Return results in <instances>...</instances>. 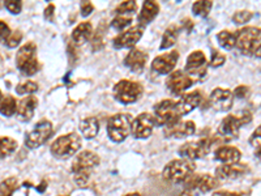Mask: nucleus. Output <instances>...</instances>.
I'll return each mask as SVG.
<instances>
[{"instance_id":"1","label":"nucleus","mask_w":261,"mask_h":196,"mask_svg":"<svg viewBox=\"0 0 261 196\" xmlns=\"http://www.w3.org/2000/svg\"><path fill=\"white\" fill-rule=\"evenodd\" d=\"M260 29L245 26L237 33L235 46L243 55H257L260 58Z\"/></svg>"},{"instance_id":"2","label":"nucleus","mask_w":261,"mask_h":196,"mask_svg":"<svg viewBox=\"0 0 261 196\" xmlns=\"http://www.w3.org/2000/svg\"><path fill=\"white\" fill-rule=\"evenodd\" d=\"M195 169V162L191 159H174L171 162H168L163 169V178L171 183H182L188 176L193 174Z\"/></svg>"},{"instance_id":"3","label":"nucleus","mask_w":261,"mask_h":196,"mask_svg":"<svg viewBox=\"0 0 261 196\" xmlns=\"http://www.w3.org/2000/svg\"><path fill=\"white\" fill-rule=\"evenodd\" d=\"M252 120V114L247 110H243L238 114L227 115L218 126V135L226 139H238L239 130L243 124H247Z\"/></svg>"},{"instance_id":"4","label":"nucleus","mask_w":261,"mask_h":196,"mask_svg":"<svg viewBox=\"0 0 261 196\" xmlns=\"http://www.w3.org/2000/svg\"><path fill=\"white\" fill-rule=\"evenodd\" d=\"M16 64L19 70L26 76H33L39 71V63L37 59V46L33 42L25 43L16 55Z\"/></svg>"},{"instance_id":"5","label":"nucleus","mask_w":261,"mask_h":196,"mask_svg":"<svg viewBox=\"0 0 261 196\" xmlns=\"http://www.w3.org/2000/svg\"><path fill=\"white\" fill-rule=\"evenodd\" d=\"M81 147V137L77 134H68L57 137L51 145V153L56 158L64 159L74 156Z\"/></svg>"},{"instance_id":"6","label":"nucleus","mask_w":261,"mask_h":196,"mask_svg":"<svg viewBox=\"0 0 261 196\" xmlns=\"http://www.w3.org/2000/svg\"><path fill=\"white\" fill-rule=\"evenodd\" d=\"M143 86L141 84L130 80H122L115 84L114 86V98L120 103H133L139 101V98L143 96Z\"/></svg>"},{"instance_id":"7","label":"nucleus","mask_w":261,"mask_h":196,"mask_svg":"<svg viewBox=\"0 0 261 196\" xmlns=\"http://www.w3.org/2000/svg\"><path fill=\"white\" fill-rule=\"evenodd\" d=\"M130 134V118L127 114H116L107 122V135L114 143H122Z\"/></svg>"},{"instance_id":"8","label":"nucleus","mask_w":261,"mask_h":196,"mask_svg":"<svg viewBox=\"0 0 261 196\" xmlns=\"http://www.w3.org/2000/svg\"><path fill=\"white\" fill-rule=\"evenodd\" d=\"M208 70V61L203 51H193L189 54L186 63V70L184 72L193 80V81H200L205 78Z\"/></svg>"},{"instance_id":"9","label":"nucleus","mask_w":261,"mask_h":196,"mask_svg":"<svg viewBox=\"0 0 261 196\" xmlns=\"http://www.w3.org/2000/svg\"><path fill=\"white\" fill-rule=\"evenodd\" d=\"M213 139L210 137H203V139L197 140V141H191V143H186L184 145L179 148V155L183 158L187 159H197L203 158L204 156L209 155L212 151Z\"/></svg>"},{"instance_id":"10","label":"nucleus","mask_w":261,"mask_h":196,"mask_svg":"<svg viewBox=\"0 0 261 196\" xmlns=\"http://www.w3.org/2000/svg\"><path fill=\"white\" fill-rule=\"evenodd\" d=\"M53 135V124L49 120H41L34 126V130L30 131L25 137V145L30 149H36L47 141Z\"/></svg>"},{"instance_id":"11","label":"nucleus","mask_w":261,"mask_h":196,"mask_svg":"<svg viewBox=\"0 0 261 196\" xmlns=\"http://www.w3.org/2000/svg\"><path fill=\"white\" fill-rule=\"evenodd\" d=\"M154 120L159 126H168L170 123L179 120V115L176 113L175 101L163 99L154 106Z\"/></svg>"},{"instance_id":"12","label":"nucleus","mask_w":261,"mask_h":196,"mask_svg":"<svg viewBox=\"0 0 261 196\" xmlns=\"http://www.w3.org/2000/svg\"><path fill=\"white\" fill-rule=\"evenodd\" d=\"M154 123L153 115L149 113H143L130 122V134L136 139H148L153 132Z\"/></svg>"},{"instance_id":"13","label":"nucleus","mask_w":261,"mask_h":196,"mask_svg":"<svg viewBox=\"0 0 261 196\" xmlns=\"http://www.w3.org/2000/svg\"><path fill=\"white\" fill-rule=\"evenodd\" d=\"M184 186H186V191H188L189 194L195 191L200 192V194H206L217 187V179H214V176H209V174L189 176L184 180Z\"/></svg>"},{"instance_id":"14","label":"nucleus","mask_w":261,"mask_h":196,"mask_svg":"<svg viewBox=\"0 0 261 196\" xmlns=\"http://www.w3.org/2000/svg\"><path fill=\"white\" fill-rule=\"evenodd\" d=\"M144 34V28L140 25L132 26L130 29L126 30V32L120 33L119 36L112 39V46L115 49L122 50V49H130L141 39Z\"/></svg>"},{"instance_id":"15","label":"nucleus","mask_w":261,"mask_h":196,"mask_svg":"<svg viewBox=\"0 0 261 196\" xmlns=\"http://www.w3.org/2000/svg\"><path fill=\"white\" fill-rule=\"evenodd\" d=\"M196 132V124L192 120H176L170 123L163 128V134L166 137H174V139H183L193 135Z\"/></svg>"},{"instance_id":"16","label":"nucleus","mask_w":261,"mask_h":196,"mask_svg":"<svg viewBox=\"0 0 261 196\" xmlns=\"http://www.w3.org/2000/svg\"><path fill=\"white\" fill-rule=\"evenodd\" d=\"M193 80L188 76L183 70L175 71L172 72L166 80V85H168V90L175 96H182V94L193 85Z\"/></svg>"},{"instance_id":"17","label":"nucleus","mask_w":261,"mask_h":196,"mask_svg":"<svg viewBox=\"0 0 261 196\" xmlns=\"http://www.w3.org/2000/svg\"><path fill=\"white\" fill-rule=\"evenodd\" d=\"M209 101H210V106L214 110L220 111V113H224V111H228L233 107L234 96L228 89L217 88L210 94Z\"/></svg>"},{"instance_id":"18","label":"nucleus","mask_w":261,"mask_h":196,"mask_svg":"<svg viewBox=\"0 0 261 196\" xmlns=\"http://www.w3.org/2000/svg\"><path fill=\"white\" fill-rule=\"evenodd\" d=\"M178 59H179V53L175 50L171 53L162 54L151 61V71H154L159 75L171 74L174 67L178 63Z\"/></svg>"},{"instance_id":"19","label":"nucleus","mask_w":261,"mask_h":196,"mask_svg":"<svg viewBox=\"0 0 261 196\" xmlns=\"http://www.w3.org/2000/svg\"><path fill=\"white\" fill-rule=\"evenodd\" d=\"M201 102H203V96L199 90H195L192 93L182 94L179 101H175L176 113L179 115V118L182 115H186L191 113L192 110H195L196 107L200 106Z\"/></svg>"},{"instance_id":"20","label":"nucleus","mask_w":261,"mask_h":196,"mask_svg":"<svg viewBox=\"0 0 261 196\" xmlns=\"http://www.w3.org/2000/svg\"><path fill=\"white\" fill-rule=\"evenodd\" d=\"M248 172V166L244 163H224L218 166L216 170V176L220 179L226 180H234L241 178L242 176H244L245 173Z\"/></svg>"},{"instance_id":"21","label":"nucleus","mask_w":261,"mask_h":196,"mask_svg":"<svg viewBox=\"0 0 261 196\" xmlns=\"http://www.w3.org/2000/svg\"><path fill=\"white\" fill-rule=\"evenodd\" d=\"M99 163V157L90 151H84L74 159L72 162V173L90 172Z\"/></svg>"},{"instance_id":"22","label":"nucleus","mask_w":261,"mask_h":196,"mask_svg":"<svg viewBox=\"0 0 261 196\" xmlns=\"http://www.w3.org/2000/svg\"><path fill=\"white\" fill-rule=\"evenodd\" d=\"M148 55L139 49H132L124 58V64L135 74H141L147 64Z\"/></svg>"},{"instance_id":"23","label":"nucleus","mask_w":261,"mask_h":196,"mask_svg":"<svg viewBox=\"0 0 261 196\" xmlns=\"http://www.w3.org/2000/svg\"><path fill=\"white\" fill-rule=\"evenodd\" d=\"M38 106V99L36 96H26L22 98L20 102L17 103L16 114L20 120L22 122H29L34 115V111Z\"/></svg>"},{"instance_id":"24","label":"nucleus","mask_w":261,"mask_h":196,"mask_svg":"<svg viewBox=\"0 0 261 196\" xmlns=\"http://www.w3.org/2000/svg\"><path fill=\"white\" fill-rule=\"evenodd\" d=\"M241 157V151L234 147H220L214 152V158L224 163L239 162Z\"/></svg>"},{"instance_id":"25","label":"nucleus","mask_w":261,"mask_h":196,"mask_svg":"<svg viewBox=\"0 0 261 196\" xmlns=\"http://www.w3.org/2000/svg\"><path fill=\"white\" fill-rule=\"evenodd\" d=\"M159 12V5L155 1H145L141 8V12L139 15V22L140 26H145V25L150 24L151 21L154 20Z\"/></svg>"},{"instance_id":"26","label":"nucleus","mask_w":261,"mask_h":196,"mask_svg":"<svg viewBox=\"0 0 261 196\" xmlns=\"http://www.w3.org/2000/svg\"><path fill=\"white\" fill-rule=\"evenodd\" d=\"M92 33H93V26L90 22H81L78 24L72 32V41L76 45H82L85 43L90 37H92Z\"/></svg>"},{"instance_id":"27","label":"nucleus","mask_w":261,"mask_h":196,"mask_svg":"<svg viewBox=\"0 0 261 196\" xmlns=\"http://www.w3.org/2000/svg\"><path fill=\"white\" fill-rule=\"evenodd\" d=\"M80 131H81L82 136H84L85 139H94V137L97 136L98 131H99L98 119L94 118V117L82 119L81 122H80Z\"/></svg>"},{"instance_id":"28","label":"nucleus","mask_w":261,"mask_h":196,"mask_svg":"<svg viewBox=\"0 0 261 196\" xmlns=\"http://www.w3.org/2000/svg\"><path fill=\"white\" fill-rule=\"evenodd\" d=\"M179 33H180L179 26H176V25H170V26L165 30V33H163L162 43L159 46V50H168L175 45Z\"/></svg>"},{"instance_id":"29","label":"nucleus","mask_w":261,"mask_h":196,"mask_svg":"<svg viewBox=\"0 0 261 196\" xmlns=\"http://www.w3.org/2000/svg\"><path fill=\"white\" fill-rule=\"evenodd\" d=\"M217 41L222 49L233 50L235 47V41H237V33L222 30L217 34Z\"/></svg>"},{"instance_id":"30","label":"nucleus","mask_w":261,"mask_h":196,"mask_svg":"<svg viewBox=\"0 0 261 196\" xmlns=\"http://www.w3.org/2000/svg\"><path fill=\"white\" fill-rule=\"evenodd\" d=\"M17 110V102L16 98L13 96H5L1 101H0V114L4 117H12L16 114Z\"/></svg>"},{"instance_id":"31","label":"nucleus","mask_w":261,"mask_h":196,"mask_svg":"<svg viewBox=\"0 0 261 196\" xmlns=\"http://www.w3.org/2000/svg\"><path fill=\"white\" fill-rule=\"evenodd\" d=\"M17 141L8 136H0V158H5L16 151Z\"/></svg>"},{"instance_id":"32","label":"nucleus","mask_w":261,"mask_h":196,"mask_svg":"<svg viewBox=\"0 0 261 196\" xmlns=\"http://www.w3.org/2000/svg\"><path fill=\"white\" fill-rule=\"evenodd\" d=\"M213 7V1L210 0H199L192 5V12L195 16L206 17Z\"/></svg>"},{"instance_id":"33","label":"nucleus","mask_w":261,"mask_h":196,"mask_svg":"<svg viewBox=\"0 0 261 196\" xmlns=\"http://www.w3.org/2000/svg\"><path fill=\"white\" fill-rule=\"evenodd\" d=\"M17 187H19V180L15 176H11L8 179L3 180L0 183V196H12Z\"/></svg>"},{"instance_id":"34","label":"nucleus","mask_w":261,"mask_h":196,"mask_svg":"<svg viewBox=\"0 0 261 196\" xmlns=\"http://www.w3.org/2000/svg\"><path fill=\"white\" fill-rule=\"evenodd\" d=\"M136 9H137L136 1L127 0V1L120 3V4L114 9V13L116 16H132V13L135 12Z\"/></svg>"},{"instance_id":"35","label":"nucleus","mask_w":261,"mask_h":196,"mask_svg":"<svg viewBox=\"0 0 261 196\" xmlns=\"http://www.w3.org/2000/svg\"><path fill=\"white\" fill-rule=\"evenodd\" d=\"M38 90V84L34 81L22 82L20 85L16 86V93L22 96V94H33Z\"/></svg>"},{"instance_id":"36","label":"nucleus","mask_w":261,"mask_h":196,"mask_svg":"<svg viewBox=\"0 0 261 196\" xmlns=\"http://www.w3.org/2000/svg\"><path fill=\"white\" fill-rule=\"evenodd\" d=\"M132 22V17L130 16H116L114 20L111 21V26L116 30H123L127 26H130Z\"/></svg>"},{"instance_id":"37","label":"nucleus","mask_w":261,"mask_h":196,"mask_svg":"<svg viewBox=\"0 0 261 196\" xmlns=\"http://www.w3.org/2000/svg\"><path fill=\"white\" fill-rule=\"evenodd\" d=\"M21 39H22V34H21L20 30H16V32H11L8 37L5 38L4 45L8 46L9 49H15L16 46L20 45Z\"/></svg>"},{"instance_id":"38","label":"nucleus","mask_w":261,"mask_h":196,"mask_svg":"<svg viewBox=\"0 0 261 196\" xmlns=\"http://www.w3.org/2000/svg\"><path fill=\"white\" fill-rule=\"evenodd\" d=\"M74 174L75 183L80 186V187H86L90 180V172H78L72 173Z\"/></svg>"},{"instance_id":"39","label":"nucleus","mask_w":261,"mask_h":196,"mask_svg":"<svg viewBox=\"0 0 261 196\" xmlns=\"http://www.w3.org/2000/svg\"><path fill=\"white\" fill-rule=\"evenodd\" d=\"M252 17V12H248V11H239V12L234 15L233 20L235 21L237 24H245V22H248Z\"/></svg>"},{"instance_id":"40","label":"nucleus","mask_w":261,"mask_h":196,"mask_svg":"<svg viewBox=\"0 0 261 196\" xmlns=\"http://www.w3.org/2000/svg\"><path fill=\"white\" fill-rule=\"evenodd\" d=\"M224 61H226V57H224V54H221L220 51H217V50H213L212 58H210V63H209V64L217 68V67H221V65L224 64Z\"/></svg>"},{"instance_id":"41","label":"nucleus","mask_w":261,"mask_h":196,"mask_svg":"<svg viewBox=\"0 0 261 196\" xmlns=\"http://www.w3.org/2000/svg\"><path fill=\"white\" fill-rule=\"evenodd\" d=\"M5 8L8 9L9 12L13 13V15H19L21 12V9H22V3L19 1V0H7L4 3Z\"/></svg>"},{"instance_id":"42","label":"nucleus","mask_w":261,"mask_h":196,"mask_svg":"<svg viewBox=\"0 0 261 196\" xmlns=\"http://www.w3.org/2000/svg\"><path fill=\"white\" fill-rule=\"evenodd\" d=\"M249 143H251V145H253L255 148H260V144H261V128L260 127H257L256 131L253 132L252 136H251V139H249Z\"/></svg>"},{"instance_id":"43","label":"nucleus","mask_w":261,"mask_h":196,"mask_svg":"<svg viewBox=\"0 0 261 196\" xmlns=\"http://www.w3.org/2000/svg\"><path fill=\"white\" fill-rule=\"evenodd\" d=\"M9 34H11V29L7 24H5L4 21L0 20V41H5V38L8 37Z\"/></svg>"},{"instance_id":"44","label":"nucleus","mask_w":261,"mask_h":196,"mask_svg":"<svg viewBox=\"0 0 261 196\" xmlns=\"http://www.w3.org/2000/svg\"><path fill=\"white\" fill-rule=\"evenodd\" d=\"M80 8H81L82 16L86 17V16H89L90 13L93 12L94 7H93V4L90 3V1H82L81 5H80Z\"/></svg>"},{"instance_id":"45","label":"nucleus","mask_w":261,"mask_h":196,"mask_svg":"<svg viewBox=\"0 0 261 196\" xmlns=\"http://www.w3.org/2000/svg\"><path fill=\"white\" fill-rule=\"evenodd\" d=\"M249 93V89H248V86H245V85H241V86H238L237 89L234 90V96L238 98H244L247 97Z\"/></svg>"},{"instance_id":"46","label":"nucleus","mask_w":261,"mask_h":196,"mask_svg":"<svg viewBox=\"0 0 261 196\" xmlns=\"http://www.w3.org/2000/svg\"><path fill=\"white\" fill-rule=\"evenodd\" d=\"M54 11H55V5L54 4H49L47 8L45 9V19L53 22L54 21Z\"/></svg>"},{"instance_id":"47","label":"nucleus","mask_w":261,"mask_h":196,"mask_svg":"<svg viewBox=\"0 0 261 196\" xmlns=\"http://www.w3.org/2000/svg\"><path fill=\"white\" fill-rule=\"evenodd\" d=\"M213 196H245L244 194H237V192H228V191H216Z\"/></svg>"},{"instance_id":"48","label":"nucleus","mask_w":261,"mask_h":196,"mask_svg":"<svg viewBox=\"0 0 261 196\" xmlns=\"http://www.w3.org/2000/svg\"><path fill=\"white\" fill-rule=\"evenodd\" d=\"M179 196H192V194H189L188 191H184V192H182Z\"/></svg>"},{"instance_id":"49","label":"nucleus","mask_w":261,"mask_h":196,"mask_svg":"<svg viewBox=\"0 0 261 196\" xmlns=\"http://www.w3.org/2000/svg\"><path fill=\"white\" fill-rule=\"evenodd\" d=\"M126 196H141V195H139V194H128V195Z\"/></svg>"},{"instance_id":"50","label":"nucleus","mask_w":261,"mask_h":196,"mask_svg":"<svg viewBox=\"0 0 261 196\" xmlns=\"http://www.w3.org/2000/svg\"><path fill=\"white\" fill-rule=\"evenodd\" d=\"M0 98H1V92H0Z\"/></svg>"}]
</instances>
